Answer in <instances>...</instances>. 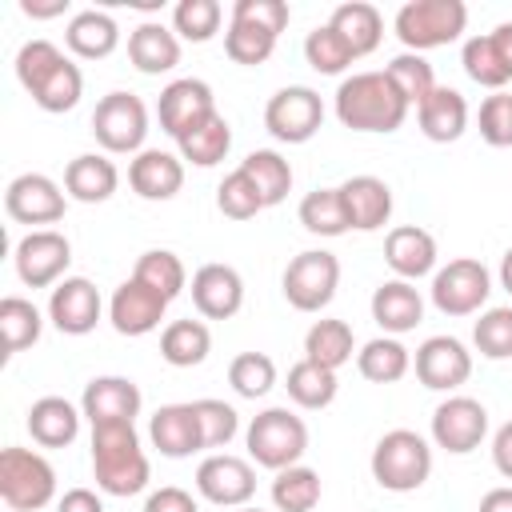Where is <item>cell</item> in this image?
Masks as SVG:
<instances>
[{"label": "cell", "mask_w": 512, "mask_h": 512, "mask_svg": "<svg viewBox=\"0 0 512 512\" xmlns=\"http://www.w3.org/2000/svg\"><path fill=\"white\" fill-rule=\"evenodd\" d=\"M228 384H232L236 396H244V400L268 396V392L276 388V364H272V356H264V352H240V356H232V364H228Z\"/></svg>", "instance_id": "obj_44"}, {"label": "cell", "mask_w": 512, "mask_h": 512, "mask_svg": "<svg viewBox=\"0 0 512 512\" xmlns=\"http://www.w3.org/2000/svg\"><path fill=\"white\" fill-rule=\"evenodd\" d=\"M8 512H12V508H8Z\"/></svg>", "instance_id": "obj_62"}, {"label": "cell", "mask_w": 512, "mask_h": 512, "mask_svg": "<svg viewBox=\"0 0 512 512\" xmlns=\"http://www.w3.org/2000/svg\"><path fill=\"white\" fill-rule=\"evenodd\" d=\"M140 388L128 376H92L84 384L80 396V412L88 416V424H120V420H136L140 416Z\"/></svg>", "instance_id": "obj_21"}, {"label": "cell", "mask_w": 512, "mask_h": 512, "mask_svg": "<svg viewBox=\"0 0 512 512\" xmlns=\"http://www.w3.org/2000/svg\"><path fill=\"white\" fill-rule=\"evenodd\" d=\"M164 312H168V300L160 292H152L148 284H140L136 276H128L112 292V300H108V320H112V328L120 336H148V332H156Z\"/></svg>", "instance_id": "obj_20"}, {"label": "cell", "mask_w": 512, "mask_h": 512, "mask_svg": "<svg viewBox=\"0 0 512 512\" xmlns=\"http://www.w3.org/2000/svg\"><path fill=\"white\" fill-rule=\"evenodd\" d=\"M500 288H508V292H512V248L500 256Z\"/></svg>", "instance_id": "obj_60"}, {"label": "cell", "mask_w": 512, "mask_h": 512, "mask_svg": "<svg viewBox=\"0 0 512 512\" xmlns=\"http://www.w3.org/2000/svg\"><path fill=\"white\" fill-rule=\"evenodd\" d=\"M128 184L140 200H172L184 188V160L164 148H144L128 164Z\"/></svg>", "instance_id": "obj_24"}, {"label": "cell", "mask_w": 512, "mask_h": 512, "mask_svg": "<svg viewBox=\"0 0 512 512\" xmlns=\"http://www.w3.org/2000/svg\"><path fill=\"white\" fill-rule=\"evenodd\" d=\"M416 120H420V132L432 140V144H452L464 136L468 128V100L448 88V84H436L432 96L416 108Z\"/></svg>", "instance_id": "obj_28"}, {"label": "cell", "mask_w": 512, "mask_h": 512, "mask_svg": "<svg viewBox=\"0 0 512 512\" xmlns=\"http://www.w3.org/2000/svg\"><path fill=\"white\" fill-rule=\"evenodd\" d=\"M412 368H416V380L424 388H432V392H456L472 376V352L456 336H428L416 348Z\"/></svg>", "instance_id": "obj_16"}, {"label": "cell", "mask_w": 512, "mask_h": 512, "mask_svg": "<svg viewBox=\"0 0 512 512\" xmlns=\"http://www.w3.org/2000/svg\"><path fill=\"white\" fill-rule=\"evenodd\" d=\"M12 260H16V276H20L28 288H48V284H60V276L68 272V264H72V244H68V236L56 232V228H36V232H28V236L16 244Z\"/></svg>", "instance_id": "obj_13"}, {"label": "cell", "mask_w": 512, "mask_h": 512, "mask_svg": "<svg viewBox=\"0 0 512 512\" xmlns=\"http://www.w3.org/2000/svg\"><path fill=\"white\" fill-rule=\"evenodd\" d=\"M80 416L84 412L64 396H40L28 408V432L40 448H68L80 436Z\"/></svg>", "instance_id": "obj_30"}, {"label": "cell", "mask_w": 512, "mask_h": 512, "mask_svg": "<svg viewBox=\"0 0 512 512\" xmlns=\"http://www.w3.org/2000/svg\"><path fill=\"white\" fill-rule=\"evenodd\" d=\"M44 332V320H40V308L24 296H4L0 300V344H4V356H16L24 348H32Z\"/></svg>", "instance_id": "obj_37"}, {"label": "cell", "mask_w": 512, "mask_h": 512, "mask_svg": "<svg viewBox=\"0 0 512 512\" xmlns=\"http://www.w3.org/2000/svg\"><path fill=\"white\" fill-rule=\"evenodd\" d=\"M232 512H264V508H252V504H244V508H232Z\"/></svg>", "instance_id": "obj_61"}, {"label": "cell", "mask_w": 512, "mask_h": 512, "mask_svg": "<svg viewBox=\"0 0 512 512\" xmlns=\"http://www.w3.org/2000/svg\"><path fill=\"white\" fill-rule=\"evenodd\" d=\"M148 440L168 460H184V456L200 452L204 440H200L196 408L192 404H164V408H156L152 420H148Z\"/></svg>", "instance_id": "obj_23"}, {"label": "cell", "mask_w": 512, "mask_h": 512, "mask_svg": "<svg viewBox=\"0 0 512 512\" xmlns=\"http://www.w3.org/2000/svg\"><path fill=\"white\" fill-rule=\"evenodd\" d=\"M460 64L468 72V80H476L480 88H492V92H504V84L512 80V72L504 68V60L496 56L488 32L484 36H472L464 40V52H460Z\"/></svg>", "instance_id": "obj_46"}, {"label": "cell", "mask_w": 512, "mask_h": 512, "mask_svg": "<svg viewBox=\"0 0 512 512\" xmlns=\"http://www.w3.org/2000/svg\"><path fill=\"white\" fill-rule=\"evenodd\" d=\"M240 168L252 176V184L264 196V208H276L288 192H292V164L276 152V148H256L240 160Z\"/></svg>", "instance_id": "obj_38"}, {"label": "cell", "mask_w": 512, "mask_h": 512, "mask_svg": "<svg viewBox=\"0 0 512 512\" xmlns=\"http://www.w3.org/2000/svg\"><path fill=\"white\" fill-rule=\"evenodd\" d=\"M356 368H360V376L372 380V384H396V380L408 376L412 352H408L396 336H376V340H368V344L356 352Z\"/></svg>", "instance_id": "obj_36"}, {"label": "cell", "mask_w": 512, "mask_h": 512, "mask_svg": "<svg viewBox=\"0 0 512 512\" xmlns=\"http://www.w3.org/2000/svg\"><path fill=\"white\" fill-rule=\"evenodd\" d=\"M64 204H68V192L52 176H44V172H24L4 192L8 216L16 224H32V232L44 228V224L64 220Z\"/></svg>", "instance_id": "obj_15"}, {"label": "cell", "mask_w": 512, "mask_h": 512, "mask_svg": "<svg viewBox=\"0 0 512 512\" xmlns=\"http://www.w3.org/2000/svg\"><path fill=\"white\" fill-rule=\"evenodd\" d=\"M196 492L216 508H244L256 496V472L232 452H212L196 468Z\"/></svg>", "instance_id": "obj_14"}, {"label": "cell", "mask_w": 512, "mask_h": 512, "mask_svg": "<svg viewBox=\"0 0 512 512\" xmlns=\"http://www.w3.org/2000/svg\"><path fill=\"white\" fill-rule=\"evenodd\" d=\"M232 20H240V24H252V28H260V32L280 36V32L288 28L292 12H288V4H284V0H236V4H232Z\"/></svg>", "instance_id": "obj_53"}, {"label": "cell", "mask_w": 512, "mask_h": 512, "mask_svg": "<svg viewBox=\"0 0 512 512\" xmlns=\"http://www.w3.org/2000/svg\"><path fill=\"white\" fill-rule=\"evenodd\" d=\"M216 208L228 220H252L256 212H264V196H260V188L252 184V176L244 168H232L216 188Z\"/></svg>", "instance_id": "obj_47"}, {"label": "cell", "mask_w": 512, "mask_h": 512, "mask_svg": "<svg viewBox=\"0 0 512 512\" xmlns=\"http://www.w3.org/2000/svg\"><path fill=\"white\" fill-rule=\"evenodd\" d=\"M244 444L260 468L284 472V468L300 464V456L308 452V424L288 408H264L252 416Z\"/></svg>", "instance_id": "obj_6"}, {"label": "cell", "mask_w": 512, "mask_h": 512, "mask_svg": "<svg viewBox=\"0 0 512 512\" xmlns=\"http://www.w3.org/2000/svg\"><path fill=\"white\" fill-rule=\"evenodd\" d=\"M20 12H24V16H36V20H48V16H64V12H68V0H48V4L20 0Z\"/></svg>", "instance_id": "obj_59"}, {"label": "cell", "mask_w": 512, "mask_h": 512, "mask_svg": "<svg viewBox=\"0 0 512 512\" xmlns=\"http://www.w3.org/2000/svg\"><path fill=\"white\" fill-rule=\"evenodd\" d=\"M372 320L384 328V336H404L424 320V296L412 280H384L372 292Z\"/></svg>", "instance_id": "obj_26"}, {"label": "cell", "mask_w": 512, "mask_h": 512, "mask_svg": "<svg viewBox=\"0 0 512 512\" xmlns=\"http://www.w3.org/2000/svg\"><path fill=\"white\" fill-rule=\"evenodd\" d=\"M176 148H180V160H188V164H196V168H212V164H220V160L228 156V148H232V124L216 112V116H208L204 124L188 128V132L176 140Z\"/></svg>", "instance_id": "obj_35"}, {"label": "cell", "mask_w": 512, "mask_h": 512, "mask_svg": "<svg viewBox=\"0 0 512 512\" xmlns=\"http://www.w3.org/2000/svg\"><path fill=\"white\" fill-rule=\"evenodd\" d=\"M404 52H428L460 40L468 28V4L464 0H408L392 20Z\"/></svg>", "instance_id": "obj_5"}, {"label": "cell", "mask_w": 512, "mask_h": 512, "mask_svg": "<svg viewBox=\"0 0 512 512\" xmlns=\"http://www.w3.org/2000/svg\"><path fill=\"white\" fill-rule=\"evenodd\" d=\"M116 188H120V172L100 152H84V156L68 160V168H64V192L80 204H104Z\"/></svg>", "instance_id": "obj_29"}, {"label": "cell", "mask_w": 512, "mask_h": 512, "mask_svg": "<svg viewBox=\"0 0 512 512\" xmlns=\"http://www.w3.org/2000/svg\"><path fill=\"white\" fill-rule=\"evenodd\" d=\"M340 200L356 232H376L392 216V188L380 176H348L340 184Z\"/></svg>", "instance_id": "obj_25"}, {"label": "cell", "mask_w": 512, "mask_h": 512, "mask_svg": "<svg viewBox=\"0 0 512 512\" xmlns=\"http://www.w3.org/2000/svg\"><path fill=\"white\" fill-rule=\"evenodd\" d=\"M100 312H104V300L96 284L84 276H64L48 296V320L64 336H88L100 324Z\"/></svg>", "instance_id": "obj_18"}, {"label": "cell", "mask_w": 512, "mask_h": 512, "mask_svg": "<svg viewBox=\"0 0 512 512\" xmlns=\"http://www.w3.org/2000/svg\"><path fill=\"white\" fill-rule=\"evenodd\" d=\"M220 20H224V8L216 0H180L172 8V32L192 44H208L220 32Z\"/></svg>", "instance_id": "obj_45"}, {"label": "cell", "mask_w": 512, "mask_h": 512, "mask_svg": "<svg viewBox=\"0 0 512 512\" xmlns=\"http://www.w3.org/2000/svg\"><path fill=\"white\" fill-rule=\"evenodd\" d=\"M368 468H372V480L384 492H416L432 476V448L420 432L392 428L376 440Z\"/></svg>", "instance_id": "obj_4"}, {"label": "cell", "mask_w": 512, "mask_h": 512, "mask_svg": "<svg viewBox=\"0 0 512 512\" xmlns=\"http://www.w3.org/2000/svg\"><path fill=\"white\" fill-rule=\"evenodd\" d=\"M356 352V336L348 320H316L304 332V360L320 364V368H344Z\"/></svg>", "instance_id": "obj_34"}, {"label": "cell", "mask_w": 512, "mask_h": 512, "mask_svg": "<svg viewBox=\"0 0 512 512\" xmlns=\"http://www.w3.org/2000/svg\"><path fill=\"white\" fill-rule=\"evenodd\" d=\"M280 284H284V300L296 312H320L332 304V296L340 288V260L324 248H308L288 260Z\"/></svg>", "instance_id": "obj_9"}, {"label": "cell", "mask_w": 512, "mask_h": 512, "mask_svg": "<svg viewBox=\"0 0 512 512\" xmlns=\"http://www.w3.org/2000/svg\"><path fill=\"white\" fill-rule=\"evenodd\" d=\"M476 512H512V484H504V488H492V492H484L480 496V508Z\"/></svg>", "instance_id": "obj_58"}, {"label": "cell", "mask_w": 512, "mask_h": 512, "mask_svg": "<svg viewBox=\"0 0 512 512\" xmlns=\"http://www.w3.org/2000/svg\"><path fill=\"white\" fill-rule=\"evenodd\" d=\"M320 124H324V100L304 84H288L264 104V128L280 144H304L320 132Z\"/></svg>", "instance_id": "obj_11"}, {"label": "cell", "mask_w": 512, "mask_h": 512, "mask_svg": "<svg viewBox=\"0 0 512 512\" xmlns=\"http://www.w3.org/2000/svg\"><path fill=\"white\" fill-rule=\"evenodd\" d=\"M144 512H200V504L192 500V492H184L176 484H164L144 500Z\"/></svg>", "instance_id": "obj_54"}, {"label": "cell", "mask_w": 512, "mask_h": 512, "mask_svg": "<svg viewBox=\"0 0 512 512\" xmlns=\"http://www.w3.org/2000/svg\"><path fill=\"white\" fill-rule=\"evenodd\" d=\"M436 236L420 224H400L384 240V264L396 272V280H420L436 272Z\"/></svg>", "instance_id": "obj_22"}, {"label": "cell", "mask_w": 512, "mask_h": 512, "mask_svg": "<svg viewBox=\"0 0 512 512\" xmlns=\"http://www.w3.org/2000/svg\"><path fill=\"white\" fill-rule=\"evenodd\" d=\"M64 44H68L72 56H80V60H104V56H112L116 44H120V24H116L108 12H100V8H84V12H76V16L68 20Z\"/></svg>", "instance_id": "obj_31"}, {"label": "cell", "mask_w": 512, "mask_h": 512, "mask_svg": "<svg viewBox=\"0 0 512 512\" xmlns=\"http://www.w3.org/2000/svg\"><path fill=\"white\" fill-rule=\"evenodd\" d=\"M480 140L492 148H512V92H492L480 104Z\"/></svg>", "instance_id": "obj_52"}, {"label": "cell", "mask_w": 512, "mask_h": 512, "mask_svg": "<svg viewBox=\"0 0 512 512\" xmlns=\"http://www.w3.org/2000/svg\"><path fill=\"white\" fill-rule=\"evenodd\" d=\"M208 352H212V332H208L204 320H192V316L188 320H172L160 332V356L172 368H196V364L208 360Z\"/></svg>", "instance_id": "obj_33"}, {"label": "cell", "mask_w": 512, "mask_h": 512, "mask_svg": "<svg viewBox=\"0 0 512 512\" xmlns=\"http://www.w3.org/2000/svg\"><path fill=\"white\" fill-rule=\"evenodd\" d=\"M0 500L12 512H40L56 500V468L32 448L0 452Z\"/></svg>", "instance_id": "obj_7"}, {"label": "cell", "mask_w": 512, "mask_h": 512, "mask_svg": "<svg viewBox=\"0 0 512 512\" xmlns=\"http://www.w3.org/2000/svg\"><path fill=\"white\" fill-rule=\"evenodd\" d=\"M56 512H104V500L92 488H68L56 500Z\"/></svg>", "instance_id": "obj_55"}, {"label": "cell", "mask_w": 512, "mask_h": 512, "mask_svg": "<svg viewBox=\"0 0 512 512\" xmlns=\"http://www.w3.org/2000/svg\"><path fill=\"white\" fill-rule=\"evenodd\" d=\"M92 136L104 152L128 156V152H144V136H148V108L136 92H108L100 96L96 112H92Z\"/></svg>", "instance_id": "obj_8"}, {"label": "cell", "mask_w": 512, "mask_h": 512, "mask_svg": "<svg viewBox=\"0 0 512 512\" xmlns=\"http://www.w3.org/2000/svg\"><path fill=\"white\" fill-rule=\"evenodd\" d=\"M488 40H492V48H496V56L504 60V68L512 72V20H508V24H496V28L488 32Z\"/></svg>", "instance_id": "obj_57"}, {"label": "cell", "mask_w": 512, "mask_h": 512, "mask_svg": "<svg viewBox=\"0 0 512 512\" xmlns=\"http://www.w3.org/2000/svg\"><path fill=\"white\" fill-rule=\"evenodd\" d=\"M472 344L488 360H512V308H488L472 324Z\"/></svg>", "instance_id": "obj_50"}, {"label": "cell", "mask_w": 512, "mask_h": 512, "mask_svg": "<svg viewBox=\"0 0 512 512\" xmlns=\"http://www.w3.org/2000/svg\"><path fill=\"white\" fill-rule=\"evenodd\" d=\"M300 224L304 232L312 236H344L352 224H348V212H344V200H340V188H316L300 200Z\"/></svg>", "instance_id": "obj_41"}, {"label": "cell", "mask_w": 512, "mask_h": 512, "mask_svg": "<svg viewBox=\"0 0 512 512\" xmlns=\"http://www.w3.org/2000/svg\"><path fill=\"white\" fill-rule=\"evenodd\" d=\"M492 464H496V472L504 480H512V420L500 424L496 436H492Z\"/></svg>", "instance_id": "obj_56"}, {"label": "cell", "mask_w": 512, "mask_h": 512, "mask_svg": "<svg viewBox=\"0 0 512 512\" xmlns=\"http://www.w3.org/2000/svg\"><path fill=\"white\" fill-rule=\"evenodd\" d=\"M132 276H136L140 284H148L152 292H160L168 304L188 288V268H184V260H180L176 252H168V248H148V252L136 260Z\"/></svg>", "instance_id": "obj_39"}, {"label": "cell", "mask_w": 512, "mask_h": 512, "mask_svg": "<svg viewBox=\"0 0 512 512\" xmlns=\"http://www.w3.org/2000/svg\"><path fill=\"white\" fill-rule=\"evenodd\" d=\"M16 80L44 112H72L84 96V72L52 40H28L16 52Z\"/></svg>", "instance_id": "obj_1"}, {"label": "cell", "mask_w": 512, "mask_h": 512, "mask_svg": "<svg viewBox=\"0 0 512 512\" xmlns=\"http://www.w3.org/2000/svg\"><path fill=\"white\" fill-rule=\"evenodd\" d=\"M188 292L204 320H232L244 308V276L232 264H200Z\"/></svg>", "instance_id": "obj_19"}, {"label": "cell", "mask_w": 512, "mask_h": 512, "mask_svg": "<svg viewBox=\"0 0 512 512\" xmlns=\"http://www.w3.org/2000/svg\"><path fill=\"white\" fill-rule=\"evenodd\" d=\"M92 476H96V488L108 496H136L148 488L152 464L140 448L132 420L92 428Z\"/></svg>", "instance_id": "obj_2"}, {"label": "cell", "mask_w": 512, "mask_h": 512, "mask_svg": "<svg viewBox=\"0 0 512 512\" xmlns=\"http://www.w3.org/2000/svg\"><path fill=\"white\" fill-rule=\"evenodd\" d=\"M384 76L392 80V88L404 96L408 108H420V104L432 96V88H436V72H432V64H428L420 52H400V56H392L388 68H384Z\"/></svg>", "instance_id": "obj_43"}, {"label": "cell", "mask_w": 512, "mask_h": 512, "mask_svg": "<svg viewBox=\"0 0 512 512\" xmlns=\"http://www.w3.org/2000/svg\"><path fill=\"white\" fill-rule=\"evenodd\" d=\"M284 388H288L292 404L316 412V408H328V404L336 400L340 380H336L332 368H320V364H312V360H300V364L288 368V384H284Z\"/></svg>", "instance_id": "obj_40"}, {"label": "cell", "mask_w": 512, "mask_h": 512, "mask_svg": "<svg viewBox=\"0 0 512 512\" xmlns=\"http://www.w3.org/2000/svg\"><path fill=\"white\" fill-rule=\"evenodd\" d=\"M196 408V420H200V440L204 448H228L232 436L240 432V416L232 404L216 400V396H204V400H192Z\"/></svg>", "instance_id": "obj_51"}, {"label": "cell", "mask_w": 512, "mask_h": 512, "mask_svg": "<svg viewBox=\"0 0 512 512\" xmlns=\"http://www.w3.org/2000/svg\"><path fill=\"white\" fill-rule=\"evenodd\" d=\"M492 296V276L480 260L456 256L432 272V304L444 316H476Z\"/></svg>", "instance_id": "obj_10"}, {"label": "cell", "mask_w": 512, "mask_h": 512, "mask_svg": "<svg viewBox=\"0 0 512 512\" xmlns=\"http://www.w3.org/2000/svg\"><path fill=\"white\" fill-rule=\"evenodd\" d=\"M276 40L272 32H260L252 24H240V20H228V32H224V52L232 64H244V68H256L264 64L272 52H276Z\"/></svg>", "instance_id": "obj_48"}, {"label": "cell", "mask_w": 512, "mask_h": 512, "mask_svg": "<svg viewBox=\"0 0 512 512\" xmlns=\"http://www.w3.org/2000/svg\"><path fill=\"white\" fill-rule=\"evenodd\" d=\"M128 60L144 76L172 72L180 64V36L172 28H164V24H156V20H144L128 36Z\"/></svg>", "instance_id": "obj_27"}, {"label": "cell", "mask_w": 512, "mask_h": 512, "mask_svg": "<svg viewBox=\"0 0 512 512\" xmlns=\"http://www.w3.org/2000/svg\"><path fill=\"white\" fill-rule=\"evenodd\" d=\"M320 472L316 468H304V464H292L284 472H276L272 480V504L276 512H312L320 504Z\"/></svg>", "instance_id": "obj_42"}, {"label": "cell", "mask_w": 512, "mask_h": 512, "mask_svg": "<svg viewBox=\"0 0 512 512\" xmlns=\"http://www.w3.org/2000/svg\"><path fill=\"white\" fill-rule=\"evenodd\" d=\"M488 436V408L472 396H448L436 404L432 412V444L452 452V456H468L480 448V440Z\"/></svg>", "instance_id": "obj_12"}, {"label": "cell", "mask_w": 512, "mask_h": 512, "mask_svg": "<svg viewBox=\"0 0 512 512\" xmlns=\"http://www.w3.org/2000/svg\"><path fill=\"white\" fill-rule=\"evenodd\" d=\"M404 116L408 104L384 72H352L336 88V120L352 132H396Z\"/></svg>", "instance_id": "obj_3"}, {"label": "cell", "mask_w": 512, "mask_h": 512, "mask_svg": "<svg viewBox=\"0 0 512 512\" xmlns=\"http://www.w3.org/2000/svg\"><path fill=\"white\" fill-rule=\"evenodd\" d=\"M304 60H308L320 76H340L356 56L348 52V44L340 40V32H336L332 24H320V28H312L308 40H304Z\"/></svg>", "instance_id": "obj_49"}, {"label": "cell", "mask_w": 512, "mask_h": 512, "mask_svg": "<svg viewBox=\"0 0 512 512\" xmlns=\"http://www.w3.org/2000/svg\"><path fill=\"white\" fill-rule=\"evenodd\" d=\"M156 116H160V128H164L172 140H180L188 128H196V124H204L208 116H216V96H212V88H208L204 80L180 76V80H172V84L160 92Z\"/></svg>", "instance_id": "obj_17"}, {"label": "cell", "mask_w": 512, "mask_h": 512, "mask_svg": "<svg viewBox=\"0 0 512 512\" xmlns=\"http://www.w3.org/2000/svg\"><path fill=\"white\" fill-rule=\"evenodd\" d=\"M328 24L340 32V40L348 44V52H352L356 60L368 56V52H376L380 40H384V16H380L376 4H364V0H348V4H340V8L332 12Z\"/></svg>", "instance_id": "obj_32"}]
</instances>
